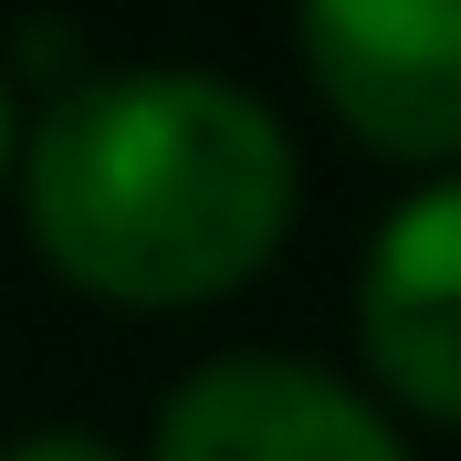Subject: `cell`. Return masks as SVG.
I'll return each mask as SVG.
<instances>
[{
    "instance_id": "6da1fadb",
    "label": "cell",
    "mask_w": 461,
    "mask_h": 461,
    "mask_svg": "<svg viewBox=\"0 0 461 461\" xmlns=\"http://www.w3.org/2000/svg\"><path fill=\"white\" fill-rule=\"evenodd\" d=\"M22 200L85 294L200 304L284 241L294 147L221 74H85L32 126Z\"/></svg>"
},
{
    "instance_id": "7a4b0ae2",
    "label": "cell",
    "mask_w": 461,
    "mask_h": 461,
    "mask_svg": "<svg viewBox=\"0 0 461 461\" xmlns=\"http://www.w3.org/2000/svg\"><path fill=\"white\" fill-rule=\"evenodd\" d=\"M304 63L367 147H461V0H304Z\"/></svg>"
},
{
    "instance_id": "3957f363",
    "label": "cell",
    "mask_w": 461,
    "mask_h": 461,
    "mask_svg": "<svg viewBox=\"0 0 461 461\" xmlns=\"http://www.w3.org/2000/svg\"><path fill=\"white\" fill-rule=\"evenodd\" d=\"M158 461H409L346 377L304 357H210L158 409Z\"/></svg>"
},
{
    "instance_id": "277c9868",
    "label": "cell",
    "mask_w": 461,
    "mask_h": 461,
    "mask_svg": "<svg viewBox=\"0 0 461 461\" xmlns=\"http://www.w3.org/2000/svg\"><path fill=\"white\" fill-rule=\"evenodd\" d=\"M357 336L409 409L461 420V178L388 210L357 273Z\"/></svg>"
},
{
    "instance_id": "5b68a950",
    "label": "cell",
    "mask_w": 461,
    "mask_h": 461,
    "mask_svg": "<svg viewBox=\"0 0 461 461\" xmlns=\"http://www.w3.org/2000/svg\"><path fill=\"white\" fill-rule=\"evenodd\" d=\"M0 461H115V451L85 440V430H42V440H22V451H0Z\"/></svg>"
},
{
    "instance_id": "8992f818",
    "label": "cell",
    "mask_w": 461,
    "mask_h": 461,
    "mask_svg": "<svg viewBox=\"0 0 461 461\" xmlns=\"http://www.w3.org/2000/svg\"><path fill=\"white\" fill-rule=\"evenodd\" d=\"M11 137H22V115H11V85H0V168H11Z\"/></svg>"
}]
</instances>
